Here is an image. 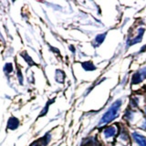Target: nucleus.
I'll return each mask as SVG.
<instances>
[{
    "label": "nucleus",
    "instance_id": "2",
    "mask_svg": "<svg viewBox=\"0 0 146 146\" xmlns=\"http://www.w3.org/2000/svg\"><path fill=\"white\" fill-rule=\"evenodd\" d=\"M144 79H146V67L141 68L139 71H137L132 77V83L138 84L143 81Z\"/></svg>",
    "mask_w": 146,
    "mask_h": 146
},
{
    "label": "nucleus",
    "instance_id": "3",
    "mask_svg": "<svg viewBox=\"0 0 146 146\" xmlns=\"http://www.w3.org/2000/svg\"><path fill=\"white\" fill-rule=\"evenodd\" d=\"M117 133H118V129H117V127L114 126V125L105 128L104 131H103V135H104L105 139L113 138V137L116 136Z\"/></svg>",
    "mask_w": 146,
    "mask_h": 146
},
{
    "label": "nucleus",
    "instance_id": "6",
    "mask_svg": "<svg viewBox=\"0 0 146 146\" xmlns=\"http://www.w3.org/2000/svg\"><path fill=\"white\" fill-rule=\"evenodd\" d=\"M133 116H134V111H131V110H128V111L125 112V115H124V117L129 121H131L132 119H133Z\"/></svg>",
    "mask_w": 146,
    "mask_h": 146
},
{
    "label": "nucleus",
    "instance_id": "9",
    "mask_svg": "<svg viewBox=\"0 0 146 146\" xmlns=\"http://www.w3.org/2000/svg\"><path fill=\"white\" fill-rule=\"evenodd\" d=\"M144 112H145V114H146V106H145V108H144Z\"/></svg>",
    "mask_w": 146,
    "mask_h": 146
},
{
    "label": "nucleus",
    "instance_id": "8",
    "mask_svg": "<svg viewBox=\"0 0 146 146\" xmlns=\"http://www.w3.org/2000/svg\"><path fill=\"white\" fill-rule=\"evenodd\" d=\"M141 129H143V130L146 131V120H145L144 122H143V125L141 126Z\"/></svg>",
    "mask_w": 146,
    "mask_h": 146
},
{
    "label": "nucleus",
    "instance_id": "5",
    "mask_svg": "<svg viewBox=\"0 0 146 146\" xmlns=\"http://www.w3.org/2000/svg\"><path fill=\"white\" fill-rule=\"evenodd\" d=\"M144 33V29H138V36H136V38H134L133 39H131L130 41V45H134L136 43L140 42V41H141V38H143V35Z\"/></svg>",
    "mask_w": 146,
    "mask_h": 146
},
{
    "label": "nucleus",
    "instance_id": "4",
    "mask_svg": "<svg viewBox=\"0 0 146 146\" xmlns=\"http://www.w3.org/2000/svg\"><path fill=\"white\" fill-rule=\"evenodd\" d=\"M132 139L134 140L135 143L139 146H146V139L141 134L138 132H133L132 133Z\"/></svg>",
    "mask_w": 146,
    "mask_h": 146
},
{
    "label": "nucleus",
    "instance_id": "1",
    "mask_svg": "<svg viewBox=\"0 0 146 146\" xmlns=\"http://www.w3.org/2000/svg\"><path fill=\"white\" fill-rule=\"evenodd\" d=\"M121 104H122V102L121 100H116V102L109 108L108 111L103 114L102 120H100V121L99 122V126L102 127L104 125H107L108 123H110L111 121H113L115 118H117L119 111H120Z\"/></svg>",
    "mask_w": 146,
    "mask_h": 146
},
{
    "label": "nucleus",
    "instance_id": "7",
    "mask_svg": "<svg viewBox=\"0 0 146 146\" xmlns=\"http://www.w3.org/2000/svg\"><path fill=\"white\" fill-rule=\"evenodd\" d=\"M105 36H106V34H103V35H102V38H100V35L97 36V40L99 41V43H102V41L104 40V38H105Z\"/></svg>",
    "mask_w": 146,
    "mask_h": 146
}]
</instances>
